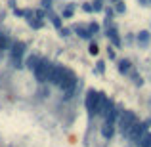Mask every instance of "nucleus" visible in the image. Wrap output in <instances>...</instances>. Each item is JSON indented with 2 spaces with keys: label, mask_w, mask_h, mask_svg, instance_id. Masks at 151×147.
Segmentation results:
<instances>
[{
  "label": "nucleus",
  "mask_w": 151,
  "mask_h": 147,
  "mask_svg": "<svg viewBox=\"0 0 151 147\" xmlns=\"http://www.w3.org/2000/svg\"><path fill=\"white\" fill-rule=\"evenodd\" d=\"M98 101H100V92H96V90H90V92L86 94V109H88L90 115H96V111H98Z\"/></svg>",
  "instance_id": "5"
},
{
  "label": "nucleus",
  "mask_w": 151,
  "mask_h": 147,
  "mask_svg": "<svg viewBox=\"0 0 151 147\" xmlns=\"http://www.w3.org/2000/svg\"><path fill=\"white\" fill-rule=\"evenodd\" d=\"M128 69H130V61L122 59V61L119 63V71H122V73H124V71H128Z\"/></svg>",
  "instance_id": "15"
},
{
  "label": "nucleus",
  "mask_w": 151,
  "mask_h": 147,
  "mask_svg": "<svg viewBox=\"0 0 151 147\" xmlns=\"http://www.w3.org/2000/svg\"><path fill=\"white\" fill-rule=\"evenodd\" d=\"M138 145H140V147H151V134L145 132L144 136L138 140Z\"/></svg>",
  "instance_id": "7"
},
{
  "label": "nucleus",
  "mask_w": 151,
  "mask_h": 147,
  "mask_svg": "<svg viewBox=\"0 0 151 147\" xmlns=\"http://www.w3.org/2000/svg\"><path fill=\"white\" fill-rule=\"evenodd\" d=\"M38 59H40V57H37V55H31V57H27V67L33 71V69H35V65L38 63Z\"/></svg>",
  "instance_id": "10"
},
{
  "label": "nucleus",
  "mask_w": 151,
  "mask_h": 147,
  "mask_svg": "<svg viewBox=\"0 0 151 147\" xmlns=\"http://www.w3.org/2000/svg\"><path fill=\"white\" fill-rule=\"evenodd\" d=\"M82 8H84V11H92V6H90V4H84Z\"/></svg>",
  "instance_id": "21"
},
{
  "label": "nucleus",
  "mask_w": 151,
  "mask_h": 147,
  "mask_svg": "<svg viewBox=\"0 0 151 147\" xmlns=\"http://www.w3.org/2000/svg\"><path fill=\"white\" fill-rule=\"evenodd\" d=\"M50 19H52V23H54L58 29H61V21H59V17L58 15H54V14H50Z\"/></svg>",
  "instance_id": "16"
},
{
  "label": "nucleus",
  "mask_w": 151,
  "mask_h": 147,
  "mask_svg": "<svg viewBox=\"0 0 151 147\" xmlns=\"http://www.w3.org/2000/svg\"><path fill=\"white\" fill-rule=\"evenodd\" d=\"M92 10H96V11H100V10H101V2H100V0H98V2H94Z\"/></svg>",
  "instance_id": "20"
},
{
  "label": "nucleus",
  "mask_w": 151,
  "mask_h": 147,
  "mask_svg": "<svg viewBox=\"0 0 151 147\" xmlns=\"http://www.w3.org/2000/svg\"><path fill=\"white\" fill-rule=\"evenodd\" d=\"M55 86H59V88L67 94L65 98H71V96H73L75 86H77V77H75V73L63 67V69H61V75H59V80H58V84H55Z\"/></svg>",
  "instance_id": "1"
},
{
  "label": "nucleus",
  "mask_w": 151,
  "mask_h": 147,
  "mask_svg": "<svg viewBox=\"0 0 151 147\" xmlns=\"http://www.w3.org/2000/svg\"><path fill=\"white\" fill-rule=\"evenodd\" d=\"M98 71H103V61H98Z\"/></svg>",
  "instance_id": "23"
},
{
  "label": "nucleus",
  "mask_w": 151,
  "mask_h": 147,
  "mask_svg": "<svg viewBox=\"0 0 151 147\" xmlns=\"http://www.w3.org/2000/svg\"><path fill=\"white\" fill-rule=\"evenodd\" d=\"M98 52H100V50H98L96 44H90V54H92V55H98Z\"/></svg>",
  "instance_id": "19"
},
{
  "label": "nucleus",
  "mask_w": 151,
  "mask_h": 147,
  "mask_svg": "<svg viewBox=\"0 0 151 147\" xmlns=\"http://www.w3.org/2000/svg\"><path fill=\"white\" fill-rule=\"evenodd\" d=\"M77 34L82 38H90V31L88 29H82V27H77Z\"/></svg>",
  "instance_id": "13"
},
{
  "label": "nucleus",
  "mask_w": 151,
  "mask_h": 147,
  "mask_svg": "<svg viewBox=\"0 0 151 147\" xmlns=\"http://www.w3.org/2000/svg\"><path fill=\"white\" fill-rule=\"evenodd\" d=\"M25 54V44L23 42H15L14 48H12V59H14L15 67H21V57Z\"/></svg>",
  "instance_id": "6"
},
{
  "label": "nucleus",
  "mask_w": 151,
  "mask_h": 147,
  "mask_svg": "<svg viewBox=\"0 0 151 147\" xmlns=\"http://www.w3.org/2000/svg\"><path fill=\"white\" fill-rule=\"evenodd\" d=\"M71 15H73V6H67L63 10V17H71Z\"/></svg>",
  "instance_id": "17"
},
{
  "label": "nucleus",
  "mask_w": 151,
  "mask_h": 147,
  "mask_svg": "<svg viewBox=\"0 0 151 147\" xmlns=\"http://www.w3.org/2000/svg\"><path fill=\"white\" fill-rule=\"evenodd\" d=\"M101 134H103L105 138H111V136H113V122H105V126H103Z\"/></svg>",
  "instance_id": "8"
},
{
  "label": "nucleus",
  "mask_w": 151,
  "mask_h": 147,
  "mask_svg": "<svg viewBox=\"0 0 151 147\" xmlns=\"http://www.w3.org/2000/svg\"><path fill=\"white\" fill-rule=\"evenodd\" d=\"M147 132V122H134L132 126L128 128V132H126V136L130 138V140H134V141H138L144 134Z\"/></svg>",
  "instance_id": "3"
},
{
  "label": "nucleus",
  "mask_w": 151,
  "mask_h": 147,
  "mask_svg": "<svg viewBox=\"0 0 151 147\" xmlns=\"http://www.w3.org/2000/svg\"><path fill=\"white\" fill-rule=\"evenodd\" d=\"M6 46H8V37L0 33V52H2V50H6Z\"/></svg>",
  "instance_id": "14"
},
{
  "label": "nucleus",
  "mask_w": 151,
  "mask_h": 147,
  "mask_svg": "<svg viewBox=\"0 0 151 147\" xmlns=\"http://www.w3.org/2000/svg\"><path fill=\"white\" fill-rule=\"evenodd\" d=\"M48 69H50V61L46 59H38V63L35 65L33 73H35V78L38 82H46L48 80Z\"/></svg>",
  "instance_id": "2"
},
{
  "label": "nucleus",
  "mask_w": 151,
  "mask_h": 147,
  "mask_svg": "<svg viewBox=\"0 0 151 147\" xmlns=\"http://www.w3.org/2000/svg\"><path fill=\"white\" fill-rule=\"evenodd\" d=\"M29 25L33 27V29H40L42 21H40V19H33V15H31V17H29Z\"/></svg>",
  "instance_id": "12"
},
{
  "label": "nucleus",
  "mask_w": 151,
  "mask_h": 147,
  "mask_svg": "<svg viewBox=\"0 0 151 147\" xmlns=\"http://www.w3.org/2000/svg\"><path fill=\"white\" fill-rule=\"evenodd\" d=\"M134 122H136V115H134L132 111H124V113H121V117H119V128L126 134Z\"/></svg>",
  "instance_id": "4"
},
{
  "label": "nucleus",
  "mask_w": 151,
  "mask_h": 147,
  "mask_svg": "<svg viewBox=\"0 0 151 147\" xmlns=\"http://www.w3.org/2000/svg\"><path fill=\"white\" fill-rule=\"evenodd\" d=\"M107 34H109V38H111V40H113V44H121V40H119V37H117V31H115V29H109V33H107Z\"/></svg>",
  "instance_id": "11"
},
{
  "label": "nucleus",
  "mask_w": 151,
  "mask_h": 147,
  "mask_svg": "<svg viewBox=\"0 0 151 147\" xmlns=\"http://www.w3.org/2000/svg\"><path fill=\"white\" fill-rule=\"evenodd\" d=\"M149 33H147V31H142V33H140V37H138V42H140V44H147V42H149Z\"/></svg>",
  "instance_id": "9"
},
{
  "label": "nucleus",
  "mask_w": 151,
  "mask_h": 147,
  "mask_svg": "<svg viewBox=\"0 0 151 147\" xmlns=\"http://www.w3.org/2000/svg\"><path fill=\"white\" fill-rule=\"evenodd\" d=\"M88 31H90V34H92V33H98V31H100V25H98V23H92V25L88 27Z\"/></svg>",
  "instance_id": "18"
},
{
  "label": "nucleus",
  "mask_w": 151,
  "mask_h": 147,
  "mask_svg": "<svg viewBox=\"0 0 151 147\" xmlns=\"http://www.w3.org/2000/svg\"><path fill=\"white\" fill-rule=\"evenodd\" d=\"M59 31H61V34H63V37H67V34H69V29H59Z\"/></svg>",
  "instance_id": "22"
}]
</instances>
